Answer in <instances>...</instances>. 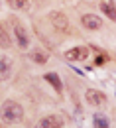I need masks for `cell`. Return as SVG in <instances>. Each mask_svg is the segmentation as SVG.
I'll return each mask as SVG.
<instances>
[{
	"mask_svg": "<svg viewBox=\"0 0 116 128\" xmlns=\"http://www.w3.org/2000/svg\"><path fill=\"white\" fill-rule=\"evenodd\" d=\"M22 116H24V108H22V104L16 102V100H4L2 102V106H0V118H2V122H6V124H16L22 120Z\"/></svg>",
	"mask_w": 116,
	"mask_h": 128,
	"instance_id": "6da1fadb",
	"label": "cell"
},
{
	"mask_svg": "<svg viewBox=\"0 0 116 128\" xmlns=\"http://www.w3.org/2000/svg\"><path fill=\"white\" fill-rule=\"evenodd\" d=\"M37 128H65V120L61 114H49L37 122Z\"/></svg>",
	"mask_w": 116,
	"mask_h": 128,
	"instance_id": "7a4b0ae2",
	"label": "cell"
},
{
	"mask_svg": "<svg viewBox=\"0 0 116 128\" xmlns=\"http://www.w3.org/2000/svg\"><path fill=\"white\" fill-rule=\"evenodd\" d=\"M49 22L57 32H67V30H69V20H67V16L63 12H51Z\"/></svg>",
	"mask_w": 116,
	"mask_h": 128,
	"instance_id": "3957f363",
	"label": "cell"
},
{
	"mask_svg": "<svg viewBox=\"0 0 116 128\" xmlns=\"http://www.w3.org/2000/svg\"><path fill=\"white\" fill-rule=\"evenodd\" d=\"M12 28H14V36H16L18 44H20V48H28V44H30V40H28V34H26V28L18 22V20H12Z\"/></svg>",
	"mask_w": 116,
	"mask_h": 128,
	"instance_id": "277c9868",
	"label": "cell"
},
{
	"mask_svg": "<svg viewBox=\"0 0 116 128\" xmlns=\"http://www.w3.org/2000/svg\"><path fill=\"white\" fill-rule=\"evenodd\" d=\"M89 57V48H85V46H79V48H73L65 51V59L67 61H83Z\"/></svg>",
	"mask_w": 116,
	"mask_h": 128,
	"instance_id": "5b68a950",
	"label": "cell"
},
{
	"mask_svg": "<svg viewBox=\"0 0 116 128\" xmlns=\"http://www.w3.org/2000/svg\"><path fill=\"white\" fill-rule=\"evenodd\" d=\"M81 24L87 30H99L102 26V20L99 16H95V14H85V16H81Z\"/></svg>",
	"mask_w": 116,
	"mask_h": 128,
	"instance_id": "8992f818",
	"label": "cell"
},
{
	"mask_svg": "<svg viewBox=\"0 0 116 128\" xmlns=\"http://www.w3.org/2000/svg\"><path fill=\"white\" fill-rule=\"evenodd\" d=\"M100 10H102V14L108 18V20L116 22V4H114V0H100Z\"/></svg>",
	"mask_w": 116,
	"mask_h": 128,
	"instance_id": "52a82bcc",
	"label": "cell"
},
{
	"mask_svg": "<svg viewBox=\"0 0 116 128\" xmlns=\"http://www.w3.org/2000/svg\"><path fill=\"white\" fill-rule=\"evenodd\" d=\"M85 98H87V102L89 104H93V106H100L102 102H104V95L97 91V89H89L87 93H85Z\"/></svg>",
	"mask_w": 116,
	"mask_h": 128,
	"instance_id": "ba28073f",
	"label": "cell"
},
{
	"mask_svg": "<svg viewBox=\"0 0 116 128\" xmlns=\"http://www.w3.org/2000/svg\"><path fill=\"white\" fill-rule=\"evenodd\" d=\"M10 73H12V61L8 57H0V81L10 79Z\"/></svg>",
	"mask_w": 116,
	"mask_h": 128,
	"instance_id": "9c48e42d",
	"label": "cell"
},
{
	"mask_svg": "<svg viewBox=\"0 0 116 128\" xmlns=\"http://www.w3.org/2000/svg\"><path fill=\"white\" fill-rule=\"evenodd\" d=\"M30 57H32L33 63H39V65H45L47 63V59H49V53L45 51V49H35L30 53Z\"/></svg>",
	"mask_w": 116,
	"mask_h": 128,
	"instance_id": "30bf717a",
	"label": "cell"
},
{
	"mask_svg": "<svg viewBox=\"0 0 116 128\" xmlns=\"http://www.w3.org/2000/svg\"><path fill=\"white\" fill-rule=\"evenodd\" d=\"M43 79H45L51 87L57 91V95L63 91V85H61V79H59V75H57V73H45V77H43Z\"/></svg>",
	"mask_w": 116,
	"mask_h": 128,
	"instance_id": "8fae6325",
	"label": "cell"
},
{
	"mask_svg": "<svg viewBox=\"0 0 116 128\" xmlns=\"http://www.w3.org/2000/svg\"><path fill=\"white\" fill-rule=\"evenodd\" d=\"M8 4H10V8H14V10H30L32 0H8Z\"/></svg>",
	"mask_w": 116,
	"mask_h": 128,
	"instance_id": "7c38bea8",
	"label": "cell"
},
{
	"mask_svg": "<svg viewBox=\"0 0 116 128\" xmlns=\"http://www.w3.org/2000/svg\"><path fill=\"white\" fill-rule=\"evenodd\" d=\"M93 126H95V128H108V120H106L102 114H95V118H93Z\"/></svg>",
	"mask_w": 116,
	"mask_h": 128,
	"instance_id": "4fadbf2b",
	"label": "cell"
},
{
	"mask_svg": "<svg viewBox=\"0 0 116 128\" xmlns=\"http://www.w3.org/2000/svg\"><path fill=\"white\" fill-rule=\"evenodd\" d=\"M0 48H10V34L0 26Z\"/></svg>",
	"mask_w": 116,
	"mask_h": 128,
	"instance_id": "5bb4252c",
	"label": "cell"
},
{
	"mask_svg": "<svg viewBox=\"0 0 116 128\" xmlns=\"http://www.w3.org/2000/svg\"><path fill=\"white\" fill-rule=\"evenodd\" d=\"M104 59H106V57H102V55H100V57H97V65H102V61H104Z\"/></svg>",
	"mask_w": 116,
	"mask_h": 128,
	"instance_id": "9a60e30c",
	"label": "cell"
}]
</instances>
